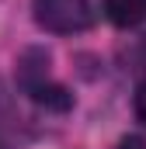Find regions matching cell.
<instances>
[{"label": "cell", "instance_id": "cell-1", "mask_svg": "<svg viewBox=\"0 0 146 149\" xmlns=\"http://www.w3.org/2000/svg\"><path fill=\"white\" fill-rule=\"evenodd\" d=\"M32 10L52 35H77L94 24V0H32Z\"/></svg>", "mask_w": 146, "mask_h": 149}, {"label": "cell", "instance_id": "cell-4", "mask_svg": "<svg viewBox=\"0 0 146 149\" xmlns=\"http://www.w3.org/2000/svg\"><path fill=\"white\" fill-rule=\"evenodd\" d=\"M136 114H139V121L146 125V83L136 90Z\"/></svg>", "mask_w": 146, "mask_h": 149}, {"label": "cell", "instance_id": "cell-2", "mask_svg": "<svg viewBox=\"0 0 146 149\" xmlns=\"http://www.w3.org/2000/svg\"><path fill=\"white\" fill-rule=\"evenodd\" d=\"M21 83H25L28 97L38 101V104H45V108H70L66 90L49 80V59L45 56L38 59V66H32V56H25V63H21Z\"/></svg>", "mask_w": 146, "mask_h": 149}, {"label": "cell", "instance_id": "cell-3", "mask_svg": "<svg viewBox=\"0 0 146 149\" xmlns=\"http://www.w3.org/2000/svg\"><path fill=\"white\" fill-rule=\"evenodd\" d=\"M105 14L118 28H136L146 21V0H105Z\"/></svg>", "mask_w": 146, "mask_h": 149}]
</instances>
